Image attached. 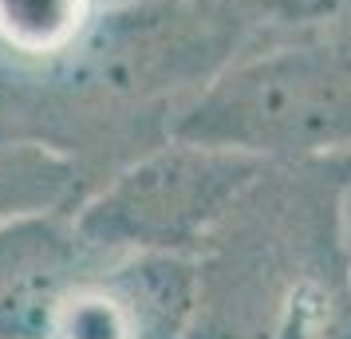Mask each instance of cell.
Instances as JSON below:
<instances>
[{"label":"cell","instance_id":"6da1fadb","mask_svg":"<svg viewBox=\"0 0 351 339\" xmlns=\"http://www.w3.org/2000/svg\"><path fill=\"white\" fill-rule=\"evenodd\" d=\"M197 276L190 339H351L339 181L328 197L308 181L288 190L272 162L197 253Z\"/></svg>","mask_w":351,"mask_h":339},{"label":"cell","instance_id":"7a4b0ae2","mask_svg":"<svg viewBox=\"0 0 351 339\" xmlns=\"http://www.w3.org/2000/svg\"><path fill=\"white\" fill-rule=\"evenodd\" d=\"M170 134L265 162L351 158V48H280L217 71Z\"/></svg>","mask_w":351,"mask_h":339},{"label":"cell","instance_id":"3957f363","mask_svg":"<svg viewBox=\"0 0 351 339\" xmlns=\"http://www.w3.org/2000/svg\"><path fill=\"white\" fill-rule=\"evenodd\" d=\"M272 162L170 134L71 210L99 260L127 253L197 257Z\"/></svg>","mask_w":351,"mask_h":339},{"label":"cell","instance_id":"277c9868","mask_svg":"<svg viewBox=\"0 0 351 339\" xmlns=\"http://www.w3.org/2000/svg\"><path fill=\"white\" fill-rule=\"evenodd\" d=\"M99 257L83 244L71 210L0 225V339H48L64 300Z\"/></svg>","mask_w":351,"mask_h":339},{"label":"cell","instance_id":"5b68a950","mask_svg":"<svg viewBox=\"0 0 351 339\" xmlns=\"http://www.w3.org/2000/svg\"><path fill=\"white\" fill-rule=\"evenodd\" d=\"M99 280L111 288L134 339H190L197 316V257L127 253L99 260Z\"/></svg>","mask_w":351,"mask_h":339},{"label":"cell","instance_id":"8992f818","mask_svg":"<svg viewBox=\"0 0 351 339\" xmlns=\"http://www.w3.org/2000/svg\"><path fill=\"white\" fill-rule=\"evenodd\" d=\"M83 197L87 186L67 154L36 138L0 134V225L32 213L75 210Z\"/></svg>","mask_w":351,"mask_h":339},{"label":"cell","instance_id":"52a82bcc","mask_svg":"<svg viewBox=\"0 0 351 339\" xmlns=\"http://www.w3.org/2000/svg\"><path fill=\"white\" fill-rule=\"evenodd\" d=\"M95 0H0V44L24 60H56L91 32Z\"/></svg>","mask_w":351,"mask_h":339},{"label":"cell","instance_id":"ba28073f","mask_svg":"<svg viewBox=\"0 0 351 339\" xmlns=\"http://www.w3.org/2000/svg\"><path fill=\"white\" fill-rule=\"evenodd\" d=\"M265 16L276 20H292V24H312V20H324L339 12L348 0H253Z\"/></svg>","mask_w":351,"mask_h":339},{"label":"cell","instance_id":"9c48e42d","mask_svg":"<svg viewBox=\"0 0 351 339\" xmlns=\"http://www.w3.org/2000/svg\"><path fill=\"white\" fill-rule=\"evenodd\" d=\"M339 221H343V237L351 249V158H343V174H339Z\"/></svg>","mask_w":351,"mask_h":339}]
</instances>
